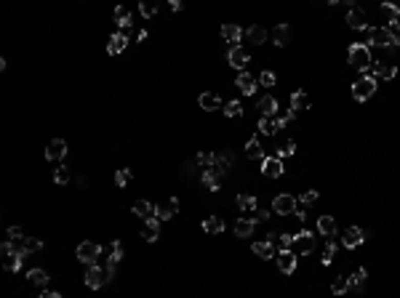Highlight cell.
Wrapping results in <instances>:
<instances>
[{
	"instance_id": "54",
	"label": "cell",
	"mask_w": 400,
	"mask_h": 298,
	"mask_svg": "<svg viewBox=\"0 0 400 298\" xmlns=\"http://www.w3.org/2000/svg\"><path fill=\"white\" fill-rule=\"evenodd\" d=\"M317 192H315V189H310V192H304L302 195V205H312V202H317Z\"/></svg>"
},
{
	"instance_id": "31",
	"label": "cell",
	"mask_w": 400,
	"mask_h": 298,
	"mask_svg": "<svg viewBox=\"0 0 400 298\" xmlns=\"http://www.w3.org/2000/svg\"><path fill=\"white\" fill-rule=\"evenodd\" d=\"M291 110L299 112V110H310V96H307V91H296L291 96Z\"/></svg>"
},
{
	"instance_id": "59",
	"label": "cell",
	"mask_w": 400,
	"mask_h": 298,
	"mask_svg": "<svg viewBox=\"0 0 400 298\" xmlns=\"http://www.w3.org/2000/svg\"><path fill=\"white\" fill-rule=\"evenodd\" d=\"M168 8H171V11H179V8H182V3H179V0H171Z\"/></svg>"
},
{
	"instance_id": "26",
	"label": "cell",
	"mask_w": 400,
	"mask_h": 298,
	"mask_svg": "<svg viewBox=\"0 0 400 298\" xmlns=\"http://www.w3.org/2000/svg\"><path fill=\"white\" fill-rule=\"evenodd\" d=\"M256 107L262 110V117H275V112H277V99H275V96H262Z\"/></svg>"
},
{
	"instance_id": "25",
	"label": "cell",
	"mask_w": 400,
	"mask_h": 298,
	"mask_svg": "<svg viewBox=\"0 0 400 298\" xmlns=\"http://www.w3.org/2000/svg\"><path fill=\"white\" fill-rule=\"evenodd\" d=\"M22 261H24V253H6L3 256V266H6V272H19L22 269Z\"/></svg>"
},
{
	"instance_id": "22",
	"label": "cell",
	"mask_w": 400,
	"mask_h": 298,
	"mask_svg": "<svg viewBox=\"0 0 400 298\" xmlns=\"http://www.w3.org/2000/svg\"><path fill=\"white\" fill-rule=\"evenodd\" d=\"M222 37L227 40V43H232V46H240V37H243V30H240L237 24H224V27H222Z\"/></svg>"
},
{
	"instance_id": "20",
	"label": "cell",
	"mask_w": 400,
	"mask_h": 298,
	"mask_svg": "<svg viewBox=\"0 0 400 298\" xmlns=\"http://www.w3.org/2000/svg\"><path fill=\"white\" fill-rule=\"evenodd\" d=\"M126 46H128V35H126V32H115V35L110 37V43H107V51H110L112 56H117V53L126 51Z\"/></svg>"
},
{
	"instance_id": "10",
	"label": "cell",
	"mask_w": 400,
	"mask_h": 298,
	"mask_svg": "<svg viewBox=\"0 0 400 298\" xmlns=\"http://www.w3.org/2000/svg\"><path fill=\"white\" fill-rule=\"evenodd\" d=\"M366 237H368L366 229H360V226H350V229H347V232L342 235V245L352 250V248H357V245H363Z\"/></svg>"
},
{
	"instance_id": "33",
	"label": "cell",
	"mask_w": 400,
	"mask_h": 298,
	"mask_svg": "<svg viewBox=\"0 0 400 298\" xmlns=\"http://www.w3.org/2000/svg\"><path fill=\"white\" fill-rule=\"evenodd\" d=\"M366 277H368V272L363 266H357V272L350 277V288L355 290V293H363V288H366Z\"/></svg>"
},
{
	"instance_id": "27",
	"label": "cell",
	"mask_w": 400,
	"mask_h": 298,
	"mask_svg": "<svg viewBox=\"0 0 400 298\" xmlns=\"http://www.w3.org/2000/svg\"><path fill=\"white\" fill-rule=\"evenodd\" d=\"M253 253L259 256V259H272V256H277V250H275V245L270 240H264V242H253Z\"/></svg>"
},
{
	"instance_id": "5",
	"label": "cell",
	"mask_w": 400,
	"mask_h": 298,
	"mask_svg": "<svg viewBox=\"0 0 400 298\" xmlns=\"http://www.w3.org/2000/svg\"><path fill=\"white\" fill-rule=\"evenodd\" d=\"M107 253V266H104V272H107V282H110L112 277H115V269H117V264L123 261V245L115 240L112 245H110V250H104Z\"/></svg>"
},
{
	"instance_id": "2",
	"label": "cell",
	"mask_w": 400,
	"mask_h": 298,
	"mask_svg": "<svg viewBox=\"0 0 400 298\" xmlns=\"http://www.w3.org/2000/svg\"><path fill=\"white\" fill-rule=\"evenodd\" d=\"M368 48L371 46H376V48H397V37L387 30V27H371L368 30V43H366Z\"/></svg>"
},
{
	"instance_id": "21",
	"label": "cell",
	"mask_w": 400,
	"mask_h": 298,
	"mask_svg": "<svg viewBox=\"0 0 400 298\" xmlns=\"http://www.w3.org/2000/svg\"><path fill=\"white\" fill-rule=\"evenodd\" d=\"M235 86L240 88V93H246V96L256 93V80H253L248 72H240V75H237V80H235Z\"/></svg>"
},
{
	"instance_id": "7",
	"label": "cell",
	"mask_w": 400,
	"mask_h": 298,
	"mask_svg": "<svg viewBox=\"0 0 400 298\" xmlns=\"http://www.w3.org/2000/svg\"><path fill=\"white\" fill-rule=\"evenodd\" d=\"M296 208H299V200L293 197V195H277L275 200H272V213H277V216H288V213H296Z\"/></svg>"
},
{
	"instance_id": "45",
	"label": "cell",
	"mask_w": 400,
	"mask_h": 298,
	"mask_svg": "<svg viewBox=\"0 0 400 298\" xmlns=\"http://www.w3.org/2000/svg\"><path fill=\"white\" fill-rule=\"evenodd\" d=\"M280 250H293V235H277V253Z\"/></svg>"
},
{
	"instance_id": "9",
	"label": "cell",
	"mask_w": 400,
	"mask_h": 298,
	"mask_svg": "<svg viewBox=\"0 0 400 298\" xmlns=\"http://www.w3.org/2000/svg\"><path fill=\"white\" fill-rule=\"evenodd\" d=\"M397 75V67L395 64H387V61H373L368 70H366V77H373V80H392Z\"/></svg>"
},
{
	"instance_id": "11",
	"label": "cell",
	"mask_w": 400,
	"mask_h": 298,
	"mask_svg": "<svg viewBox=\"0 0 400 298\" xmlns=\"http://www.w3.org/2000/svg\"><path fill=\"white\" fill-rule=\"evenodd\" d=\"M86 285H88L91 290H99L102 285H107V272H104L99 264L88 266V272H86Z\"/></svg>"
},
{
	"instance_id": "50",
	"label": "cell",
	"mask_w": 400,
	"mask_h": 298,
	"mask_svg": "<svg viewBox=\"0 0 400 298\" xmlns=\"http://www.w3.org/2000/svg\"><path fill=\"white\" fill-rule=\"evenodd\" d=\"M291 123H296V112H288V115H283V117H277V128H288Z\"/></svg>"
},
{
	"instance_id": "39",
	"label": "cell",
	"mask_w": 400,
	"mask_h": 298,
	"mask_svg": "<svg viewBox=\"0 0 400 298\" xmlns=\"http://www.w3.org/2000/svg\"><path fill=\"white\" fill-rule=\"evenodd\" d=\"M222 110H224V115H227V117H243V104H240L237 99L227 101V104L222 107Z\"/></svg>"
},
{
	"instance_id": "14",
	"label": "cell",
	"mask_w": 400,
	"mask_h": 298,
	"mask_svg": "<svg viewBox=\"0 0 400 298\" xmlns=\"http://www.w3.org/2000/svg\"><path fill=\"white\" fill-rule=\"evenodd\" d=\"M368 16H366V11L363 8H357V6H350V11H347V24L352 27V30H368Z\"/></svg>"
},
{
	"instance_id": "23",
	"label": "cell",
	"mask_w": 400,
	"mask_h": 298,
	"mask_svg": "<svg viewBox=\"0 0 400 298\" xmlns=\"http://www.w3.org/2000/svg\"><path fill=\"white\" fill-rule=\"evenodd\" d=\"M288 40H291V27H288V24H277L275 30H272V43H275L277 48H283Z\"/></svg>"
},
{
	"instance_id": "4",
	"label": "cell",
	"mask_w": 400,
	"mask_h": 298,
	"mask_svg": "<svg viewBox=\"0 0 400 298\" xmlns=\"http://www.w3.org/2000/svg\"><path fill=\"white\" fill-rule=\"evenodd\" d=\"M227 176V168L219 165V162H213V165H208L203 173H200V179H203V184L211 189V192H216V189L222 186V179Z\"/></svg>"
},
{
	"instance_id": "34",
	"label": "cell",
	"mask_w": 400,
	"mask_h": 298,
	"mask_svg": "<svg viewBox=\"0 0 400 298\" xmlns=\"http://www.w3.org/2000/svg\"><path fill=\"white\" fill-rule=\"evenodd\" d=\"M246 155H248L251 160H264V149H262V144H259L256 136L246 141Z\"/></svg>"
},
{
	"instance_id": "37",
	"label": "cell",
	"mask_w": 400,
	"mask_h": 298,
	"mask_svg": "<svg viewBox=\"0 0 400 298\" xmlns=\"http://www.w3.org/2000/svg\"><path fill=\"white\" fill-rule=\"evenodd\" d=\"M237 208L243 213H253L256 210V197L253 195H237Z\"/></svg>"
},
{
	"instance_id": "28",
	"label": "cell",
	"mask_w": 400,
	"mask_h": 298,
	"mask_svg": "<svg viewBox=\"0 0 400 298\" xmlns=\"http://www.w3.org/2000/svg\"><path fill=\"white\" fill-rule=\"evenodd\" d=\"M246 35H248V40H251V43L262 46V43H267V35H270V32H267L262 24H253V27H248V30H246Z\"/></svg>"
},
{
	"instance_id": "58",
	"label": "cell",
	"mask_w": 400,
	"mask_h": 298,
	"mask_svg": "<svg viewBox=\"0 0 400 298\" xmlns=\"http://www.w3.org/2000/svg\"><path fill=\"white\" fill-rule=\"evenodd\" d=\"M296 219H299V221H307V213H304V208H296Z\"/></svg>"
},
{
	"instance_id": "40",
	"label": "cell",
	"mask_w": 400,
	"mask_h": 298,
	"mask_svg": "<svg viewBox=\"0 0 400 298\" xmlns=\"http://www.w3.org/2000/svg\"><path fill=\"white\" fill-rule=\"evenodd\" d=\"M213 162H219V165H224L227 171H230V168L235 165V155L230 152V149H224V152H219V155H213Z\"/></svg>"
},
{
	"instance_id": "38",
	"label": "cell",
	"mask_w": 400,
	"mask_h": 298,
	"mask_svg": "<svg viewBox=\"0 0 400 298\" xmlns=\"http://www.w3.org/2000/svg\"><path fill=\"white\" fill-rule=\"evenodd\" d=\"M115 22H117V27H123V30H128V27L133 24V22H131V11H128V8H123V6H120V8H115Z\"/></svg>"
},
{
	"instance_id": "47",
	"label": "cell",
	"mask_w": 400,
	"mask_h": 298,
	"mask_svg": "<svg viewBox=\"0 0 400 298\" xmlns=\"http://www.w3.org/2000/svg\"><path fill=\"white\" fill-rule=\"evenodd\" d=\"M53 181H56V184H67V181H70V168L59 165L56 171H53Z\"/></svg>"
},
{
	"instance_id": "51",
	"label": "cell",
	"mask_w": 400,
	"mask_h": 298,
	"mask_svg": "<svg viewBox=\"0 0 400 298\" xmlns=\"http://www.w3.org/2000/svg\"><path fill=\"white\" fill-rule=\"evenodd\" d=\"M195 160H197V165L203 168V171H206L208 165H213V155H208V152H200V155H197Z\"/></svg>"
},
{
	"instance_id": "49",
	"label": "cell",
	"mask_w": 400,
	"mask_h": 298,
	"mask_svg": "<svg viewBox=\"0 0 400 298\" xmlns=\"http://www.w3.org/2000/svg\"><path fill=\"white\" fill-rule=\"evenodd\" d=\"M259 83H262L264 88H272V86L277 83V77H275V72H270V70H264V72L259 75Z\"/></svg>"
},
{
	"instance_id": "3",
	"label": "cell",
	"mask_w": 400,
	"mask_h": 298,
	"mask_svg": "<svg viewBox=\"0 0 400 298\" xmlns=\"http://www.w3.org/2000/svg\"><path fill=\"white\" fill-rule=\"evenodd\" d=\"M77 261L80 264H88V266H93L99 261V256H104V248L99 245V242H93V240H86V242H80L77 245Z\"/></svg>"
},
{
	"instance_id": "56",
	"label": "cell",
	"mask_w": 400,
	"mask_h": 298,
	"mask_svg": "<svg viewBox=\"0 0 400 298\" xmlns=\"http://www.w3.org/2000/svg\"><path fill=\"white\" fill-rule=\"evenodd\" d=\"M387 30H390V32L400 40V19H397V22H390V27H387Z\"/></svg>"
},
{
	"instance_id": "46",
	"label": "cell",
	"mask_w": 400,
	"mask_h": 298,
	"mask_svg": "<svg viewBox=\"0 0 400 298\" xmlns=\"http://www.w3.org/2000/svg\"><path fill=\"white\" fill-rule=\"evenodd\" d=\"M293 152H296V144H293V141H288L286 146H280V149H275V155H272V157H277V160H283V157H291Z\"/></svg>"
},
{
	"instance_id": "16",
	"label": "cell",
	"mask_w": 400,
	"mask_h": 298,
	"mask_svg": "<svg viewBox=\"0 0 400 298\" xmlns=\"http://www.w3.org/2000/svg\"><path fill=\"white\" fill-rule=\"evenodd\" d=\"M133 216H139L144 221H152V219H157V205H152L150 200H139V202H133Z\"/></svg>"
},
{
	"instance_id": "30",
	"label": "cell",
	"mask_w": 400,
	"mask_h": 298,
	"mask_svg": "<svg viewBox=\"0 0 400 298\" xmlns=\"http://www.w3.org/2000/svg\"><path fill=\"white\" fill-rule=\"evenodd\" d=\"M253 226H256V224H253L251 219H237L235 226H232V232H235L237 237H251V235H253Z\"/></svg>"
},
{
	"instance_id": "17",
	"label": "cell",
	"mask_w": 400,
	"mask_h": 298,
	"mask_svg": "<svg viewBox=\"0 0 400 298\" xmlns=\"http://www.w3.org/2000/svg\"><path fill=\"white\" fill-rule=\"evenodd\" d=\"M176 210H179V200H176V197H168L166 202H157V221L173 219V216H176Z\"/></svg>"
},
{
	"instance_id": "29",
	"label": "cell",
	"mask_w": 400,
	"mask_h": 298,
	"mask_svg": "<svg viewBox=\"0 0 400 298\" xmlns=\"http://www.w3.org/2000/svg\"><path fill=\"white\" fill-rule=\"evenodd\" d=\"M157 235H160V221H157V219L144 221V226H142V237H144L147 242H155Z\"/></svg>"
},
{
	"instance_id": "55",
	"label": "cell",
	"mask_w": 400,
	"mask_h": 298,
	"mask_svg": "<svg viewBox=\"0 0 400 298\" xmlns=\"http://www.w3.org/2000/svg\"><path fill=\"white\" fill-rule=\"evenodd\" d=\"M195 168H197V160H187L184 165H182V173H184V176H192Z\"/></svg>"
},
{
	"instance_id": "41",
	"label": "cell",
	"mask_w": 400,
	"mask_h": 298,
	"mask_svg": "<svg viewBox=\"0 0 400 298\" xmlns=\"http://www.w3.org/2000/svg\"><path fill=\"white\" fill-rule=\"evenodd\" d=\"M347 290H350V277H336V280H333V285H331L333 295H344Z\"/></svg>"
},
{
	"instance_id": "61",
	"label": "cell",
	"mask_w": 400,
	"mask_h": 298,
	"mask_svg": "<svg viewBox=\"0 0 400 298\" xmlns=\"http://www.w3.org/2000/svg\"><path fill=\"white\" fill-rule=\"evenodd\" d=\"M397 48H400V40H397Z\"/></svg>"
},
{
	"instance_id": "24",
	"label": "cell",
	"mask_w": 400,
	"mask_h": 298,
	"mask_svg": "<svg viewBox=\"0 0 400 298\" xmlns=\"http://www.w3.org/2000/svg\"><path fill=\"white\" fill-rule=\"evenodd\" d=\"M197 104L203 107L206 112H213V110H219V107H224V104H222V99L216 96V93H200Z\"/></svg>"
},
{
	"instance_id": "8",
	"label": "cell",
	"mask_w": 400,
	"mask_h": 298,
	"mask_svg": "<svg viewBox=\"0 0 400 298\" xmlns=\"http://www.w3.org/2000/svg\"><path fill=\"white\" fill-rule=\"evenodd\" d=\"M293 250L302 253V256H310L315 250V232L310 229H302L299 235H293Z\"/></svg>"
},
{
	"instance_id": "19",
	"label": "cell",
	"mask_w": 400,
	"mask_h": 298,
	"mask_svg": "<svg viewBox=\"0 0 400 298\" xmlns=\"http://www.w3.org/2000/svg\"><path fill=\"white\" fill-rule=\"evenodd\" d=\"M317 235H323L326 240L336 235V219H333V216H320L317 219Z\"/></svg>"
},
{
	"instance_id": "32",
	"label": "cell",
	"mask_w": 400,
	"mask_h": 298,
	"mask_svg": "<svg viewBox=\"0 0 400 298\" xmlns=\"http://www.w3.org/2000/svg\"><path fill=\"white\" fill-rule=\"evenodd\" d=\"M203 232H208V235H222V232H224V221L219 219V216H208V219L203 221Z\"/></svg>"
},
{
	"instance_id": "1",
	"label": "cell",
	"mask_w": 400,
	"mask_h": 298,
	"mask_svg": "<svg viewBox=\"0 0 400 298\" xmlns=\"http://www.w3.org/2000/svg\"><path fill=\"white\" fill-rule=\"evenodd\" d=\"M347 61H350L355 70H368V67L373 64V59H371V48L366 46V43H352L350 46V51H347Z\"/></svg>"
},
{
	"instance_id": "12",
	"label": "cell",
	"mask_w": 400,
	"mask_h": 298,
	"mask_svg": "<svg viewBox=\"0 0 400 298\" xmlns=\"http://www.w3.org/2000/svg\"><path fill=\"white\" fill-rule=\"evenodd\" d=\"M296 266H299V259L293 256V250H280L277 253V269L283 274H293V272H296Z\"/></svg>"
},
{
	"instance_id": "48",
	"label": "cell",
	"mask_w": 400,
	"mask_h": 298,
	"mask_svg": "<svg viewBox=\"0 0 400 298\" xmlns=\"http://www.w3.org/2000/svg\"><path fill=\"white\" fill-rule=\"evenodd\" d=\"M157 3H139V13H142V16L144 19H150V16H155V13H157Z\"/></svg>"
},
{
	"instance_id": "52",
	"label": "cell",
	"mask_w": 400,
	"mask_h": 298,
	"mask_svg": "<svg viewBox=\"0 0 400 298\" xmlns=\"http://www.w3.org/2000/svg\"><path fill=\"white\" fill-rule=\"evenodd\" d=\"M248 219H251L253 224H262V221H267V219H270V213H267V210H262V208H256V210H253V213L248 216Z\"/></svg>"
},
{
	"instance_id": "15",
	"label": "cell",
	"mask_w": 400,
	"mask_h": 298,
	"mask_svg": "<svg viewBox=\"0 0 400 298\" xmlns=\"http://www.w3.org/2000/svg\"><path fill=\"white\" fill-rule=\"evenodd\" d=\"M262 173L267 176V179H280V176H283V160L264 157L262 160Z\"/></svg>"
},
{
	"instance_id": "43",
	"label": "cell",
	"mask_w": 400,
	"mask_h": 298,
	"mask_svg": "<svg viewBox=\"0 0 400 298\" xmlns=\"http://www.w3.org/2000/svg\"><path fill=\"white\" fill-rule=\"evenodd\" d=\"M382 13H384L390 22H397V19H400V8L392 6V3H382Z\"/></svg>"
},
{
	"instance_id": "6",
	"label": "cell",
	"mask_w": 400,
	"mask_h": 298,
	"mask_svg": "<svg viewBox=\"0 0 400 298\" xmlns=\"http://www.w3.org/2000/svg\"><path fill=\"white\" fill-rule=\"evenodd\" d=\"M373 93H376V80H373V77H360L357 83L352 86V96H355V101H368Z\"/></svg>"
},
{
	"instance_id": "60",
	"label": "cell",
	"mask_w": 400,
	"mask_h": 298,
	"mask_svg": "<svg viewBox=\"0 0 400 298\" xmlns=\"http://www.w3.org/2000/svg\"><path fill=\"white\" fill-rule=\"evenodd\" d=\"M147 37H150V32H147V30H142V32H139V43H144Z\"/></svg>"
},
{
	"instance_id": "53",
	"label": "cell",
	"mask_w": 400,
	"mask_h": 298,
	"mask_svg": "<svg viewBox=\"0 0 400 298\" xmlns=\"http://www.w3.org/2000/svg\"><path fill=\"white\" fill-rule=\"evenodd\" d=\"M27 235H24V229L22 226H8V240L13 242V240H24Z\"/></svg>"
},
{
	"instance_id": "44",
	"label": "cell",
	"mask_w": 400,
	"mask_h": 298,
	"mask_svg": "<svg viewBox=\"0 0 400 298\" xmlns=\"http://www.w3.org/2000/svg\"><path fill=\"white\" fill-rule=\"evenodd\" d=\"M333 253H336V242H333V237H328V245H326V250H323V266H328L331 261H333Z\"/></svg>"
},
{
	"instance_id": "42",
	"label": "cell",
	"mask_w": 400,
	"mask_h": 298,
	"mask_svg": "<svg viewBox=\"0 0 400 298\" xmlns=\"http://www.w3.org/2000/svg\"><path fill=\"white\" fill-rule=\"evenodd\" d=\"M131 181H133V173H131L128 168H120V171L115 173V184H117V186H128Z\"/></svg>"
},
{
	"instance_id": "35",
	"label": "cell",
	"mask_w": 400,
	"mask_h": 298,
	"mask_svg": "<svg viewBox=\"0 0 400 298\" xmlns=\"http://www.w3.org/2000/svg\"><path fill=\"white\" fill-rule=\"evenodd\" d=\"M27 277H30V282H32V285H37V288H46L48 280H51L46 269H30V274H27Z\"/></svg>"
},
{
	"instance_id": "36",
	"label": "cell",
	"mask_w": 400,
	"mask_h": 298,
	"mask_svg": "<svg viewBox=\"0 0 400 298\" xmlns=\"http://www.w3.org/2000/svg\"><path fill=\"white\" fill-rule=\"evenodd\" d=\"M277 117H262L259 120V133H264V136H272V133H277Z\"/></svg>"
},
{
	"instance_id": "18",
	"label": "cell",
	"mask_w": 400,
	"mask_h": 298,
	"mask_svg": "<svg viewBox=\"0 0 400 298\" xmlns=\"http://www.w3.org/2000/svg\"><path fill=\"white\" fill-rule=\"evenodd\" d=\"M64 155H67V141H64V139L48 141V146H46V160L56 162V160H64Z\"/></svg>"
},
{
	"instance_id": "57",
	"label": "cell",
	"mask_w": 400,
	"mask_h": 298,
	"mask_svg": "<svg viewBox=\"0 0 400 298\" xmlns=\"http://www.w3.org/2000/svg\"><path fill=\"white\" fill-rule=\"evenodd\" d=\"M40 298H62V295L53 293V290H43V295H40Z\"/></svg>"
},
{
	"instance_id": "13",
	"label": "cell",
	"mask_w": 400,
	"mask_h": 298,
	"mask_svg": "<svg viewBox=\"0 0 400 298\" xmlns=\"http://www.w3.org/2000/svg\"><path fill=\"white\" fill-rule=\"evenodd\" d=\"M248 51L243 46H232L230 51H227V61H230V67H235V70H243V67L248 64Z\"/></svg>"
}]
</instances>
